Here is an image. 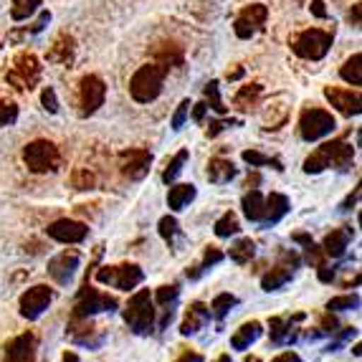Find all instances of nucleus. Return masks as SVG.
Returning <instances> with one entry per match:
<instances>
[{
    "label": "nucleus",
    "instance_id": "obj_1",
    "mask_svg": "<svg viewBox=\"0 0 362 362\" xmlns=\"http://www.w3.org/2000/svg\"><path fill=\"white\" fill-rule=\"evenodd\" d=\"M352 157H355L352 145H347L344 139H332V142H325L314 155H309L307 160H304V173L317 175V173H322V170H327V168L347 173V170L352 168Z\"/></svg>",
    "mask_w": 362,
    "mask_h": 362
},
{
    "label": "nucleus",
    "instance_id": "obj_2",
    "mask_svg": "<svg viewBox=\"0 0 362 362\" xmlns=\"http://www.w3.org/2000/svg\"><path fill=\"white\" fill-rule=\"evenodd\" d=\"M170 69L163 64H145L129 81V94H132L134 102L139 104H150L160 97V91L165 86V76H168Z\"/></svg>",
    "mask_w": 362,
    "mask_h": 362
},
{
    "label": "nucleus",
    "instance_id": "obj_3",
    "mask_svg": "<svg viewBox=\"0 0 362 362\" xmlns=\"http://www.w3.org/2000/svg\"><path fill=\"white\" fill-rule=\"evenodd\" d=\"M124 322H127L134 334L152 332V325H155V304H152L150 291L142 289L129 299L127 309H124Z\"/></svg>",
    "mask_w": 362,
    "mask_h": 362
},
{
    "label": "nucleus",
    "instance_id": "obj_4",
    "mask_svg": "<svg viewBox=\"0 0 362 362\" xmlns=\"http://www.w3.org/2000/svg\"><path fill=\"white\" fill-rule=\"evenodd\" d=\"M334 41V33L332 30H322V28H309L304 33L291 41V49L299 59H307V61H320L327 56L329 46Z\"/></svg>",
    "mask_w": 362,
    "mask_h": 362
},
{
    "label": "nucleus",
    "instance_id": "obj_5",
    "mask_svg": "<svg viewBox=\"0 0 362 362\" xmlns=\"http://www.w3.org/2000/svg\"><path fill=\"white\" fill-rule=\"evenodd\" d=\"M59 147L49 139H33L30 145H25L23 150V163L30 173H36V175H43V173H54L59 168Z\"/></svg>",
    "mask_w": 362,
    "mask_h": 362
},
{
    "label": "nucleus",
    "instance_id": "obj_6",
    "mask_svg": "<svg viewBox=\"0 0 362 362\" xmlns=\"http://www.w3.org/2000/svg\"><path fill=\"white\" fill-rule=\"evenodd\" d=\"M334 127H337V122H334L332 112H327V109H304L299 117V134L307 142H317V139L332 134Z\"/></svg>",
    "mask_w": 362,
    "mask_h": 362
},
{
    "label": "nucleus",
    "instance_id": "obj_7",
    "mask_svg": "<svg viewBox=\"0 0 362 362\" xmlns=\"http://www.w3.org/2000/svg\"><path fill=\"white\" fill-rule=\"evenodd\" d=\"M142 269L137 264H119V266H102L97 272V281L99 284L115 286L119 291H129L137 284H142Z\"/></svg>",
    "mask_w": 362,
    "mask_h": 362
},
{
    "label": "nucleus",
    "instance_id": "obj_8",
    "mask_svg": "<svg viewBox=\"0 0 362 362\" xmlns=\"http://www.w3.org/2000/svg\"><path fill=\"white\" fill-rule=\"evenodd\" d=\"M6 76L16 89H33L41 78V64L33 54H18Z\"/></svg>",
    "mask_w": 362,
    "mask_h": 362
},
{
    "label": "nucleus",
    "instance_id": "obj_9",
    "mask_svg": "<svg viewBox=\"0 0 362 362\" xmlns=\"http://www.w3.org/2000/svg\"><path fill=\"white\" fill-rule=\"evenodd\" d=\"M117 299L104 294V291L94 289V286L84 284V289L78 291L76 304H74V317H91L97 312H115Z\"/></svg>",
    "mask_w": 362,
    "mask_h": 362
},
{
    "label": "nucleus",
    "instance_id": "obj_10",
    "mask_svg": "<svg viewBox=\"0 0 362 362\" xmlns=\"http://www.w3.org/2000/svg\"><path fill=\"white\" fill-rule=\"evenodd\" d=\"M107 99V84H104L102 78L89 74V76L81 78V84H78V104H81V115L89 117L94 115L99 107L104 104Z\"/></svg>",
    "mask_w": 362,
    "mask_h": 362
},
{
    "label": "nucleus",
    "instance_id": "obj_11",
    "mask_svg": "<svg viewBox=\"0 0 362 362\" xmlns=\"http://www.w3.org/2000/svg\"><path fill=\"white\" fill-rule=\"evenodd\" d=\"M266 18H269V8L264 3H251L248 8H243L238 13V18L233 23V30L238 38H251L254 33H259L264 28Z\"/></svg>",
    "mask_w": 362,
    "mask_h": 362
},
{
    "label": "nucleus",
    "instance_id": "obj_12",
    "mask_svg": "<svg viewBox=\"0 0 362 362\" xmlns=\"http://www.w3.org/2000/svg\"><path fill=\"white\" fill-rule=\"evenodd\" d=\"M51 299H54V291L49 286H30L23 296H21V314H23L25 320H38L46 309H49Z\"/></svg>",
    "mask_w": 362,
    "mask_h": 362
},
{
    "label": "nucleus",
    "instance_id": "obj_13",
    "mask_svg": "<svg viewBox=\"0 0 362 362\" xmlns=\"http://www.w3.org/2000/svg\"><path fill=\"white\" fill-rule=\"evenodd\" d=\"M152 152L150 150H124L119 155V170L122 175L129 180H142L150 173Z\"/></svg>",
    "mask_w": 362,
    "mask_h": 362
},
{
    "label": "nucleus",
    "instance_id": "obj_14",
    "mask_svg": "<svg viewBox=\"0 0 362 362\" xmlns=\"http://www.w3.org/2000/svg\"><path fill=\"white\" fill-rule=\"evenodd\" d=\"M49 238L54 241H61V243H81L89 235V228L84 223H78V221H69V218H61L56 223H51L46 228Z\"/></svg>",
    "mask_w": 362,
    "mask_h": 362
},
{
    "label": "nucleus",
    "instance_id": "obj_15",
    "mask_svg": "<svg viewBox=\"0 0 362 362\" xmlns=\"http://www.w3.org/2000/svg\"><path fill=\"white\" fill-rule=\"evenodd\" d=\"M327 102L332 104L337 112H342L344 117H357L362 112L360 107V94L352 89H337V86H327L325 89Z\"/></svg>",
    "mask_w": 362,
    "mask_h": 362
},
{
    "label": "nucleus",
    "instance_id": "obj_16",
    "mask_svg": "<svg viewBox=\"0 0 362 362\" xmlns=\"http://www.w3.org/2000/svg\"><path fill=\"white\" fill-rule=\"evenodd\" d=\"M284 259H286L284 264L274 266L272 272L261 279V286H264V291H276V289H281L286 281H291V276H294V266L299 264V256H296V254H284Z\"/></svg>",
    "mask_w": 362,
    "mask_h": 362
},
{
    "label": "nucleus",
    "instance_id": "obj_17",
    "mask_svg": "<svg viewBox=\"0 0 362 362\" xmlns=\"http://www.w3.org/2000/svg\"><path fill=\"white\" fill-rule=\"evenodd\" d=\"M6 362H36V337L25 332L11 339L6 344Z\"/></svg>",
    "mask_w": 362,
    "mask_h": 362
},
{
    "label": "nucleus",
    "instance_id": "obj_18",
    "mask_svg": "<svg viewBox=\"0 0 362 362\" xmlns=\"http://www.w3.org/2000/svg\"><path fill=\"white\" fill-rule=\"evenodd\" d=\"M76 269H78L76 251H64V254L54 256V259L49 261V274L59 284H69L74 279V274H76Z\"/></svg>",
    "mask_w": 362,
    "mask_h": 362
},
{
    "label": "nucleus",
    "instance_id": "obj_19",
    "mask_svg": "<svg viewBox=\"0 0 362 362\" xmlns=\"http://www.w3.org/2000/svg\"><path fill=\"white\" fill-rule=\"evenodd\" d=\"M350 238H352V228H350V226H342V228L332 230V233H327L322 251H325V256L339 259V256H344L347 246H350Z\"/></svg>",
    "mask_w": 362,
    "mask_h": 362
},
{
    "label": "nucleus",
    "instance_id": "obj_20",
    "mask_svg": "<svg viewBox=\"0 0 362 362\" xmlns=\"http://www.w3.org/2000/svg\"><path fill=\"white\" fill-rule=\"evenodd\" d=\"M286 213H289V200H286V195L272 193L269 198H264V221H261V223L274 226V223H279Z\"/></svg>",
    "mask_w": 362,
    "mask_h": 362
},
{
    "label": "nucleus",
    "instance_id": "obj_21",
    "mask_svg": "<svg viewBox=\"0 0 362 362\" xmlns=\"http://www.w3.org/2000/svg\"><path fill=\"white\" fill-rule=\"evenodd\" d=\"M208 320H211V309L206 307V304H200V302H195L193 307L187 309V314H185V322L180 325V334H195L200 329V327H206L208 325Z\"/></svg>",
    "mask_w": 362,
    "mask_h": 362
},
{
    "label": "nucleus",
    "instance_id": "obj_22",
    "mask_svg": "<svg viewBox=\"0 0 362 362\" xmlns=\"http://www.w3.org/2000/svg\"><path fill=\"white\" fill-rule=\"evenodd\" d=\"M152 56H155L157 64H163V66H168V69L180 66V64H182V49L173 41L157 43L155 49H152Z\"/></svg>",
    "mask_w": 362,
    "mask_h": 362
},
{
    "label": "nucleus",
    "instance_id": "obj_23",
    "mask_svg": "<svg viewBox=\"0 0 362 362\" xmlns=\"http://www.w3.org/2000/svg\"><path fill=\"white\" fill-rule=\"evenodd\" d=\"M235 177V165L230 160H223V157H213L208 163V180L216 182V185H223V182H230Z\"/></svg>",
    "mask_w": 362,
    "mask_h": 362
},
{
    "label": "nucleus",
    "instance_id": "obj_24",
    "mask_svg": "<svg viewBox=\"0 0 362 362\" xmlns=\"http://www.w3.org/2000/svg\"><path fill=\"white\" fill-rule=\"evenodd\" d=\"M259 337H261L259 322H246V325H243L241 329L230 337V344H233V350H248V347H251Z\"/></svg>",
    "mask_w": 362,
    "mask_h": 362
},
{
    "label": "nucleus",
    "instance_id": "obj_25",
    "mask_svg": "<svg viewBox=\"0 0 362 362\" xmlns=\"http://www.w3.org/2000/svg\"><path fill=\"white\" fill-rule=\"evenodd\" d=\"M49 59L56 61V64H61V66H69V64L74 61V38L71 36L56 38V43L49 51Z\"/></svg>",
    "mask_w": 362,
    "mask_h": 362
},
{
    "label": "nucleus",
    "instance_id": "obj_26",
    "mask_svg": "<svg viewBox=\"0 0 362 362\" xmlns=\"http://www.w3.org/2000/svg\"><path fill=\"white\" fill-rule=\"evenodd\" d=\"M241 206H243V213H246L248 221H254V223H261V221H264V195H261L256 187L243 195Z\"/></svg>",
    "mask_w": 362,
    "mask_h": 362
},
{
    "label": "nucleus",
    "instance_id": "obj_27",
    "mask_svg": "<svg viewBox=\"0 0 362 362\" xmlns=\"http://www.w3.org/2000/svg\"><path fill=\"white\" fill-rule=\"evenodd\" d=\"M190 200H195V185H173L168 193V206L173 208V211H182V208L190 203Z\"/></svg>",
    "mask_w": 362,
    "mask_h": 362
},
{
    "label": "nucleus",
    "instance_id": "obj_28",
    "mask_svg": "<svg viewBox=\"0 0 362 362\" xmlns=\"http://www.w3.org/2000/svg\"><path fill=\"white\" fill-rule=\"evenodd\" d=\"M339 76L352 86H360L362 84V56L360 54H352L350 59L344 61L342 69H339Z\"/></svg>",
    "mask_w": 362,
    "mask_h": 362
},
{
    "label": "nucleus",
    "instance_id": "obj_29",
    "mask_svg": "<svg viewBox=\"0 0 362 362\" xmlns=\"http://www.w3.org/2000/svg\"><path fill=\"white\" fill-rule=\"evenodd\" d=\"M296 320H304V314H296L294 320H289V317H274L272 320V342H276V344L286 342V339L291 337V325H294Z\"/></svg>",
    "mask_w": 362,
    "mask_h": 362
},
{
    "label": "nucleus",
    "instance_id": "obj_30",
    "mask_svg": "<svg viewBox=\"0 0 362 362\" xmlns=\"http://www.w3.org/2000/svg\"><path fill=\"white\" fill-rule=\"evenodd\" d=\"M261 84H248V86H243L238 94H235V107H241V109H251V107H256L259 104V99H261Z\"/></svg>",
    "mask_w": 362,
    "mask_h": 362
},
{
    "label": "nucleus",
    "instance_id": "obj_31",
    "mask_svg": "<svg viewBox=\"0 0 362 362\" xmlns=\"http://www.w3.org/2000/svg\"><path fill=\"white\" fill-rule=\"evenodd\" d=\"M254 254H256V243L251 238H241V241L230 248V259L235 264H248V261L254 259Z\"/></svg>",
    "mask_w": 362,
    "mask_h": 362
},
{
    "label": "nucleus",
    "instance_id": "obj_32",
    "mask_svg": "<svg viewBox=\"0 0 362 362\" xmlns=\"http://www.w3.org/2000/svg\"><path fill=\"white\" fill-rule=\"evenodd\" d=\"M223 259V254L218 251V248H208L206 256H203V261H200L198 266H193V269H187V279H198L203 272H208L213 264H218V261Z\"/></svg>",
    "mask_w": 362,
    "mask_h": 362
},
{
    "label": "nucleus",
    "instance_id": "obj_33",
    "mask_svg": "<svg viewBox=\"0 0 362 362\" xmlns=\"http://www.w3.org/2000/svg\"><path fill=\"white\" fill-rule=\"evenodd\" d=\"M238 230H241V226H238L235 213H226L223 218H218L216 221V235L218 238H228V235L238 233Z\"/></svg>",
    "mask_w": 362,
    "mask_h": 362
},
{
    "label": "nucleus",
    "instance_id": "obj_34",
    "mask_svg": "<svg viewBox=\"0 0 362 362\" xmlns=\"http://www.w3.org/2000/svg\"><path fill=\"white\" fill-rule=\"evenodd\" d=\"M38 6H41V0H13V21H25L28 16H33L38 11Z\"/></svg>",
    "mask_w": 362,
    "mask_h": 362
},
{
    "label": "nucleus",
    "instance_id": "obj_35",
    "mask_svg": "<svg viewBox=\"0 0 362 362\" xmlns=\"http://www.w3.org/2000/svg\"><path fill=\"white\" fill-rule=\"evenodd\" d=\"M187 155H190L187 150H180L175 157H173V163H170L168 168H165V173H163V182H168V185H170V182H173L177 175H180L182 165L187 163Z\"/></svg>",
    "mask_w": 362,
    "mask_h": 362
},
{
    "label": "nucleus",
    "instance_id": "obj_36",
    "mask_svg": "<svg viewBox=\"0 0 362 362\" xmlns=\"http://www.w3.org/2000/svg\"><path fill=\"white\" fill-rule=\"evenodd\" d=\"M206 99H208V104H211V109H216L218 115H226L223 99H221V84H218L216 78L206 84Z\"/></svg>",
    "mask_w": 362,
    "mask_h": 362
},
{
    "label": "nucleus",
    "instance_id": "obj_37",
    "mask_svg": "<svg viewBox=\"0 0 362 362\" xmlns=\"http://www.w3.org/2000/svg\"><path fill=\"white\" fill-rule=\"evenodd\" d=\"M243 160H246L251 168H261V165H274L276 170H284L281 168V160H276V157H266V155H261V152H256V150H246L243 152Z\"/></svg>",
    "mask_w": 362,
    "mask_h": 362
},
{
    "label": "nucleus",
    "instance_id": "obj_38",
    "mask_svg": "<svg viewBox=\"0 0 362 362\" xmlns=\"http://www.w3.org/2000/svg\"><path fill=\"white\" fill-rule=\"evenodd\" d=\"M238 304V299H235L233 294H218L216 299H213V314H216L218 320H223L226 314L230 312V307H235Z\"/></svg>",
    "mask_w": 362,
    "mask_h": 362
},
{
    "label": "nucleus",
    "instance_id": "obj_39",
    "mask_svg": "<svg viewBox=\"0 0 362 362\" xmlns=\"http://www.w3.org/2000/svg\"><path fill=\"white\" fill-rule=\"evenodd\" d=\"M360 307V296H334V299H329V304H327V309L329 312H347V309H357Z\"/></svg>",
    "mask_w": 362,
    "mask_h": 362
},
{
    "label": "nucleus",
    "instance_id": "obj_40",
    "mask_svg": "<svg viewBox=\"0 0 362 362\" xmlns=\"http://www.w3.org/2000/svg\"><path fill=\"white\" fill-rule=\"evenodd\" d=\"M71 182L76 190H91V187L97 185V177H94V173H89L86 168H78L71 175Z\"/></svg>",
    "mask_w": 362,
    "mask_h": 362
},
{
    "label": "nucleus",
    "instance_id": "obj_41",
    "mask_svg": "<svg viewBox=\"0 0 362 362\" xmlns=\"http://www.w3.org/2000/svg\"><path fill=\"white\" fill-rule=\"evenodd\" d=\"M16 119H18V107L13 102L0 99V127H8V124H13Z\"/></svg>",
    "mask_w": 362,
    "mask_h": 362
},
{
    "label": "nucleus",
    "instance_id": "obj_42",
    "mask_svg": "<svg viewBox=\"0 0 362 362\" xmlns=\"http://www.w3.org/2000/svg\"><path fill=\"white\" fill-rule=\"evenodd\" d=\"M160 235H163L165 241H173L177 235V221L173 216H165V218H160Z\"/></svg>",
    "mask_w": 362,
    "mask_h": 362
},
{
    "label": "nucleus",
    "instance_id": "obj_43",
    "mask_svg": "<svg viewBox=\"0 0 362 362\" xmlns=\"http://www.w3.org/2000/svg\"><path fill=\"white\" fill-rule=\"evenodd\" d=\"M190 107H193V104H190V99H182V102L177 104L175 115H173V129H182L187 115H190Z\"/></svg>",
    "mask_w": 362,
    "mask_h": 362
},
{
    "label": "nucleus",
    "instance_id": "obj_44",
    "mask_svg": "<svg viewBox=\"0 0 362 362\" xmlns=\"http://www.w3.org/2000/svg\"><path fill=\"white\" fill-rule=\"evenodd\" d=\"M177 299V286H160L155 294V302L160 304V307H168V304H173Z\"/></svg>",
    "mask_w": 362,
    "mask_h": 362
},
{
    "label": "nucleus",
    "instance_id": "obj_45",
    "mask_svg": "<svg viewBox=\"0 0 362 362\" xmlns=\"http://www.w3.org/2000/svg\"><path fill=\"white\" fill-rule=\"evenodd\" d=\"M41 104L46 112H51V115H56L59 112V99H56V91L54 86H46V89L41 91Z\"/></svg>",
    "mask_w": 362,
    "mask_h": 362
},
{
    "label": "nucleus",
    "instance_id": "obj_46",
    "mask_svg": "<svg viewBox=\"0 0 362 362\" xmlns=\"http://www.w3.org/2000/svg\"><path fill=\"white\" fill-rule=\"evenodd\" d=\"M322 334H334L337 332V320H334L332 317V312H329V317H325V320H322Z\"/></svg>",
    "mask_w": 362,
    "mask_h": 362
},
{
    "label": "nucleus",
    "instance_id": "obj_47",
    "mask_svg": "<svg viewBox=\"0 0 362 362\" xmlns=\"http://www.w3.org/2000/svg\"><path fill=\"white\" fill-rule=\"evenodd\" d=\"M226 124H228V122L213 119V122H211V124H208L206 134H208V137H218V134H221V132H223V129H226Z\"/></svg>",
    "mask_w": 362,
    "mask_h": 362
},
{
    "label": "nucleus",
    "instance_id": "obj_48",
    "mask_svg": "<svg viewBox=\"0 0 362 362\" xmlns=\"http://www.w3.org/2000/svg\"><path fill=\"white\" fill-rule=\"evenodd\" d=\"M312 13L317 18H327L329 13H327V8H325V0H312Z\"/></svg>",
    "mask_w": 362,
    "mask_h": 362
},
{
    "label": "nucleus",
    "instance_id": "obj_49",
    "mask_svg": "<svg viewBox=\"0 0 362 362\" xmlns=\"http://www.w3.org/2000/svg\"><path fill=\"white\" fill-rule=\"evenodd\" d=\"M360 11H362L360 3H355V8H352L350 16H347V21H350V25H355V28H357V25H360Z\"/></svg>",
    "mask_w": 362,
    "mask_h": 362
},
{
    "label": "nucleus",
    "instance_id": "obj_50",
    "mask_svg": "<svg viewBox=\"0 0 362 362\" xmlns=\"http://www.w3.org/2000/svg\"><path fill=\"white\" fill-rule=\"evenodd\" d=\"M357 198H360V185H357V187H355V193H352L350 198H347V200L342 203V211H350V208L357 203Z\"/></svg>",
    "mask_w": 362,
    "mask_h": 362
},
{
    "label": "nucleus",
    "instance_id": "obj_51",
    "mask_svg": "<svg viewBox=\"0 0 362 362\" xmlns=\"http://www.w3.org/2000/svg\"><path fill=\"white\" fill-rule=\"evenodd\" d=\"M272 362H302V357L296 355V352H284V355H279L276 360Z\"/></svg>",
    "mask_w": 362,
    "mask_h": 362
},
{
    "label": "nucleus",
    "instance_id": "obj_52",
    "mask_svg": "<svg viewBox=\"0 0 362 362\" xmlns=\"http://www.w3.org/2000/svg\"><path fill=\"white\" fill-rule=\"evenodd\" d=\"M206 109H208V104H206V102H200V104H195L193 119H195V122H203V117H206Z\"/></svg>",
    "mask_w": 362,
    "mask_h": 362
},
{
    "label": "nucleus",
    "instance_id": "obj_53",
    "mask_svg": "<svg viewBox=\"0 0 362 362\" xmlns=\"http://www.w3.org/2000/svg\"><path fill=\"white\" fill-rule=\"evenodd\" d=\"M177 362H203V355H198V352H185Z\"/></svg>",
    "mask_w": 362,
    "mask_h": 362
},
{
    "label": "nucleus",
    "instance_id": "obj_54",
    "mask_svg": "<svg viewBox=\"0 0 362 362\" xmlns=\"http://www.w3.org/2000/svg\"><path fill=\"white\" fill-rule=\"evenodd\" d=\"M243 76V69H233V71H228V81H235V78H241Z\"/></svg>",
    "mask_w": 362,
    "mask_h": 362
},
{
    "label": "nucleus",
    "instance_id": "obj_55",
    "mask_svg": "<svg viewBox=\"0 0 362 362\" xmlns=\"http://www.w3.org/2000/svg\"><path fill=\"white\" fill-rule=\"evenodd\" d=\"M64 362H78V357L74 355V352H66V355H64Z\"/></svg>",
    "mask_w": 362,
    "mask_h": 362
},
{
    "label": "nucleus",
    "instance_id": "obj_56",
    "mask_svg": "<svg viewBox=\"0 0 362 362\" xmlns=\"http://www.w3.org/2000/svg\"><path fill=\"white\" fill-rule=\"evenodd\" d=\"M251 185H259V175H254V177H248L246 187H251Z\"/></svg>",
    "mask_w": 362,
    "mask_h": 362
},
{
    "label": "nucleus",
    "instance_id": "obj_57",
    "mask_svg": "<svg viewBox=\"0 0 362 362\" xmlns=\"http://www.w3.org/2000/svg\"><path fill=\"white\" fill-rule=\"evenodd\" d=\"M216 362H230V357H228V355H221V357H218Z\"/></svg>",
    "mask_w": 362,
    "mask_h": 362
},
{
    "label": "nucleus",
    "instance_id": "obj_58",
    "mask_svg": "<svg viewBox=\"0 0 362 362\" xmlns=\"http://www.w3.org/2000/svg\"><path fill=\"white\" fill-rule=\"evenodd\" d=\"M246 362H261L259 357H246Z\"/></svg>",
    "mask_w": 362,
    "mask_h": 362
}]
</instances>
